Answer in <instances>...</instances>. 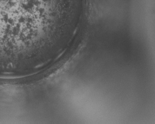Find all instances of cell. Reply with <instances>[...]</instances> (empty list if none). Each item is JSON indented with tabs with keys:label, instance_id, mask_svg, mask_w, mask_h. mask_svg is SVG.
Returning a JSON list of instances; mask_svg holds the SVG:
<instances>
[{
	"label": "cell",
	"instance_id": "6da1fadb",
	"mask_svg": "<svg viewBox=\"0 0 155 124\" xmlns=\"http://www.w3.org/2000/svg\"><path fill=\"white\" fill-rule=\"evenodd\" d=\"M24 0H0V49H19L30 43V12Z\"/></svg>",
	"mask_w": 155,
	"mask_h": 124
}]
</instances>
